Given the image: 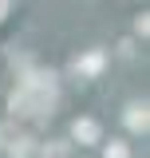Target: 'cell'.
I'll use <instances>...</instances> for the list:
<instances>
[{"mask_svg": "<svg viewBox=\"0 0 150 158\" xmlns=\"http://www.w3.org/2000/svg\"><path fill=\"white\" fill-rule=\"evenodd\" d=\"M16 131H12V123H4V127H0V146H12V142H16Z\"/></svg>", "mask_w": 150, "mask_h": 158, "instance_id": "cell-5", "label": "cell"}, {"mask_svg": "<svg viewBox=\"0 0 150 158\" xmlns=\"http://www.w3.org/2000/svg\"><path fill=\"white\" fill-rule=\"evenodd\" d=\"M123 118H127V127H131V131H146V103H131Z\"/></svg>", "mask_w": 150, "mask_h": 158, "instance_id": "cell-3", "label": "cell"}, {"mask_svg": "<svg viewBox=\"0 0 150 158\" xmlns=\"http://www.w3.org/2000/svg\"><path fill=\"white\" fill-rule=\"evenodd\" d=\"M99 67H103V52H91V56L75 59V71H83V75H99Z\"/></svg>", "mask_w": 150, "mask_h": 158, "instance_id": "cell-4", "label": "cell"}, {"mask_svg": "<svg viewBox=\"0 0 150 158\" xmlns=\"http://www.w3.org/2000/svg\"><path fill=\"white\" fill-rule=\"evenodd\" d=\"M107 158H127V146H123V142H111V146H107Z\"/></svg>", "mask_w": 150, "mask_h": 158, "instance_id": "cell-6", "label": "cell"}, {"mask_svg": "<svg viewBox=\"0 0 150 158\" xmlns=\"http://www.w3.org/2000/svg\"><path fill=\"white\" fill-rule=\"evenodd\" d=\"M71 135L79 138L83 146H91V142H99V123H95V118H75Z\"/></svg>", "mask_w": 150, "mask_h": 158, "instance_id": "cell-2", "label": "cell"}, {"mask_svg": "<svg viewBox=\"0 0 150 158\" xmlns=\"http://www.w3.org/2000/svg\"><path fill=\"white\" fill-rule=\"evenodd\" d=\"M8 103H12L16 115H44V111H52V103H56V75H52V71L28 75L16 91H12Z\"/></svg>", "mask_w": 150, "mask_h": 158, "instance_id": "cell-1", "label": "cell"}, {"mask_svg": "<svg viewBox=\"0 0 150 158\" xmlns=\"http://www.w3.org/2000/svg\"><path fill=\"white\" fill-rule=\"evenodd\" d=\"M4 12H8V0H0V16H4Z\"/></svg>", "mask_w": 150, "mask_h": 158, "instance_id": "cell-7", "label": "cell"}]
</instances>
